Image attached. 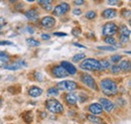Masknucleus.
Returning <instances> with one entry per match:
<instances>
[{"label":"nucleus","mask_w":131,"mask_h":124,"mask_svg":"<svg viewBox=\"0 0 131 124\" xmlns=\"http://www.w3.org/2000/svg\"><path fill=\"white\" fill-rule=\"evenodd\" d=\"M101 87L104 94L110 96V95H115L117 93L118 86L113 80L110 79H104L101 81Z\"/></svg>","instance_id":"1"},{"label":"nucleus","mask_w":131,"mask_h":124,"mask_svg":"<svg viewBox=\"0 0 131 124\" xmlns=\"http://www.w3.org/2000/svg\"><path fill=\"white\" fill-rule=\"evenodd\" d=\"M83 70H86V71H90V72H93V71H100L101 70V65L100 62L95 60V59H86L84 62L81 64L80 66Z\"/></svg>","instance_id":"2"},{"label":"nucleus","mask_w":131,"mask_h":124,"mask_svg":"<svg viewBox=\"0 0 131 124\" xmlns=\"http://www.w3.org/2000/svg\"><path fill=\"white\" fill-rule=\"evenodd\" d=\"M46 105H47V109L49 112L54 113V114H60V113H63L64 111V106L56 99H49Z\"/></svg>","instance_id":"3"},{"label":"nucleus","mask_w":131,"mask_h":124,"mask_svg":"<svg viewBox=\"0 0 131 124\" xmlns=\"http://www.w3.org/2000/svg\"><path fill=\"white\" fill-rule=\"evenodd\" d=\"M78 88V84L74 81H62L58 84V89L63 91H73Z\"/></svg>","instance_id":"4"},{"label":"nucleus","mask_w":131,"mask_h":124,"mask_svg":"<svg viewBox=\"0 0 131 124\" xmlns=\"http://www.w3.org/2000/svg\"><path fill=\"white\" fill-rule=\"evenodd\" d=\"M81 81H82L86 86H88L90 89H93V90H95V91L98 90V87H97V84H96L95 80L91 77L90 75H88V74H83L82 76H81Z\"/></svg>","instance_id":"5"},{"label":"nucleus","mask_w":131,"mask_h":124,"mask_svg":"<svg viewBox=\"0 0 131 124\" xmlns=\"http://www.w3.org/2000/svg\"><path fill=\"white\" fill-rule=\"evenodd\" d=\"M118 30V26L113 23V22H107L104 26H103V34L105 36H109V35H113Z\"/></svg>","instance_id":"6"},{"label":"nucleus","mask_w":131,"mask_h":124,"mask_svg":"<svg viewBox=\"0 0 131 124\" xmlns=\"http://www.w3.org/2000/svg\"><path fill=\"white\" fill-rule=\"evenodd\" d=\"M69 10H70V5L68 3H62V4H60V5L54 7L52 13H53V15L56 16H61L67 13Z\"/></svg>","instance_id":"7"},{"label":"nucleus","mask_w":131,"mask_h":124,"mask_svg":"<svg viewBox=\"0 0 131 124\" xmlns=\"http://www.w3.org/2000/svg\"><path fill=\"white\" fill-rule=\"evenodd\" d=\"M52 74H53L54 77H57V78H65L69 76V73L66 71L65 68H64L63 66H61V65L53 68Z\"/></svg>","instance_id":"8"},{"label":"nucleus","mask_w":131,"mask_h":124,"mask_svg":"<svg viewBox=\"0 0 131 124\" xmlns=\"http://www.w3.org/2000/svg\"><path fill=\"white\" fill-rule=\"evenodd\" d=\"M40 23H41V25H42L43 27H46V28H50V27H53V26H54V24H56V19H54L53 17H51V16H46V17H43V18L41 19Z\"/></svg>","instance_id":"9"},{"label":"nucleus","mask_w":131,"mask_h":124,"mask_svg":"<svg viewBox=\"0 0 131 124\" xmlns=\"http://www.w3.org/2000/svg\"><path fill=\"white\" fill-rule=\"evenodd\" d=\"M100 102H101L102 108L104 109V110H106L107 112H111L115 107L113 102H111L110 100H108V99H106V98H101V99H100Z\"/></svg>","instance_id":"10"},{"label":"nucleus","mask_w":131,"mask_h":124,"mask_svg":"<svg viewBox=\"0 0 131 124\" xmlns=\"http://www.w3.org/2000/svg\"><path fill=\"white\" fill-rule=\"evenodd\" d=\"M66 102L69 104V105H76L77 102L79 101V97L74 93H69L66 95L65 97Z\"/></svg>","instance_id":"11"},{"label":"nucleus","mask_w":131,"mask_h":124,"mask_svg":"<svg viewBox=\"0 0 131 124\" xmlns=\"http://www.w3.org/2000/svg\"><path fill=\"white\" fill-rule=\"evenodd\" d=\"M61 66H63V67L65 68V70L69 73V75H75V74L77 73V69H76V68L74 67V65L71 64V63L64 61V62H62Z\"/></svg>","instance_id":"12"},{"label":"nucleus","mask_w":131,"mask_h":124,"mask_svg":"<svg viewBox=\"0 0 131 124\" xmlns=\"http://www.w3.org/2000/svg\"><path fill=\"white\" fill-rule=\"evenodd\" d=\"M102 16L104 18H106V19H111V18H114V17L117 16V11L113 8H108V9L103 11Z\"/></svg>","instance_id":"13"},{"label":"nucleus","mask_w":131,"mask_h":124,"mask_svg":"<svg viewBox=\"0 0 131 124\" xmlns=\"http://www.w3.org/2000/svg\"><path fill=\"white\" fill-rule=\"evenodd\" d=\"M25 66V64L22 62H16L13 63V64H10V65H4L3 68L6 69V70H10V71H16V70H19L21 68V66Z\"/></svg>","instance_id":"14"},{"label":"nucleus","mask_w":131,"mask_h":124,"mask_svg":"<svg viewBox=\"0 0 131 124\" xmlns=\"http://www.w3.org/2000/svg\"><path fill=\"white\" fill-rule=\"evenodd\" d=\"M89 111L92 113V114H101L102 113V111H103V108H102V106L98 104V103H94V104H91L90 106H89Z\"/></svg>","instance_id":"15"},{"label":"nucleus","mask_w":131,"mask_h":124,"mask_svg":"<svg viewBox=\"0 0 131 124\" xmlns=\"http://www.w3.org/2000/svg\"><path fill=\"white\" fill-rule=\"evenodd\" d=\"M42 94V90L38 87H31L29 90H28V95L30 97L33 98H36V97H39L40 95Z\"/></svg>","instance_id":"16"},{"label":"nucleus","mask_w":131,"mask_h":124,"mask_svg":"<svg viewBox=\"0 0 131 124\" xmlns=\"http://www.w3.org/2000/svg\"><path fill=\"white\" fill-rule=\"evenodd\" d=\"M25 16L30 20H36L38 18V13L35 9H29L28 11L25 12Z\"/></svg>","instance_id":"17"},{"label":"nucleus","mask_w":131,"mask_h":124,"mask_svg":"<svg viewBox=\"0 0 131 124\" xmlns=\"http://www.w3.org/2000/svg\"><path fill=\"white\" fill-rule=\"evenodd\" d=\"M119 68H120V70H122L124 72H129L131 68L130 62L129 61H122L119 65Z\"/></svg>","instance_id":"18"},{"label":"nucleus","mask_w":131,"mask_h":124,"mask_svg":"<svg viewBox=\"0 0 131 124\" xmlns=\"http://www.w3.org/2000/svg\"><path fill=\"white\" fill-rule=\"evenodd\" d=\"M87 118H88L89 121H91L93 123H96V124L102 123V119L100 117L95 116V114H89V115H87Z\"/></svg>","instance_id":"19"},{"label":"nucleus","mask_w":131,"mask_h":124,"mask_svg":"<svg viewBox=\"0 0 131 124\" xmlns=\"http://www.w3.org/2000/svg\"><path fill=\"white\" fill-rule=\"evenodd\" d=\"M22 117H23V119H24V121H25V122H27V123H30V122H32L33 116H32V113H31L30 111H27V112L23 113Z\"/></svg>","instance_id":"20"},{"label":"nucleus","mask_w":131,"mask_h":124,"mask_svg":"<svg viewBox=\"0 0 131 124\" xmlns=\"http://www.w3.org/2000/svg\"><path fill=\"white\" fill-rule=\"evenodd\" d=\"M26 44H27L29 47H38V46L40 45V43H39L38 40L34 39V38H32V37L27 38V39H26Z\"/></svg>","instance_id":"21"},{"label":"nucleus","mask_w":131,"mask_h":124,"mask_svg":"<svg viewBox=\"0 0 131 124\" xmlns=\"http://www.w3.org/2000/svg\"><path fill=\"white\" fill-rule=\"evenodd\" d=\"M120 34L121 35H125V36H130V29L127 27V26H125V25H122L121 27H120Z\"/></svg>","instance_id":"22"},{"label":"nucleus","mask_w":131,"mask_h":124,"mask_svg":"<svg viewBox=\"0 0 131 124\" xmlns=\"http://www.w3.org/2000/svg\"><path fill=\"white\" fill-rule=\"evenodd\" d=\"M59 94H60V92H59V89L58 88H49V90H48V95L49 96H59Z\"/></svg>","instance_id":"23"},{"label":"nucleus","mask_w":131,"mask_h":124,"mask_svg":"<svg viewBox=\"0 0 131 124\" xmlns=\"http://www.w3.org/2000/svg\"><path fill=\"white\" fill-rule=\"evenodd\" d=\"M86 58V56H85V54H78V55H76L74 58H73V62L74 63H78L80 62V61H82Z\"/></svg>","instance_id":"24"},{"label":"nucleus","mask_w":131,"mask_h":124,"mask_svg":"<svg viewBox=\"0 0 131 124\" xmlns=\"http://www.w3.org/2000/svg\"><path fill=\"white\" fill-rule=\"evenodd\" d=\"M105 43L110 45V46H115L116 45V39H115L114 37H112L111 35H109V36H107L105 38Z\"/></svg>","instance_id":"25"},{"label":"nucleus","mask_w":131,"mask_h":124,"mask_svg":"<svg viewBox=\"0 0 131 124\" xmlns=\"http://www.w3.org/2000/svg\"><path fill=\"white\" fill-rule=\"evenodd\" d=\"M0 60L4 63L9 62V56L4 51H0Z\"/></svg>","instance_id":"26"},{"label":"nucleus","mask_w":131,"mask_h":124,"mask_svg":"<svg viewBox=\"0 0 131 124\" xmlns=\"http://www.w3.org/2000/svg\"><path fill=\"white\" fill-rule=\"evenodd\" d=\"M121 59H122V56H120V55H114V56L111 57V62L116 64V63L120 62Z\"/></svg>","instance_id":"27"},{"label":"nucleus","mask_w":131,"mask_h":124,"mask_svg":"<svg viewBox=\"0 0 131 124\" xmlns=\"http://www.w3.org/2000/svg\"><path fill=\"white\" fill-rule=\"evenodd\" d=\"M100 65H101V70L110 68V62H108V61H102V62H100Z\"/></svg>","instance_id":"28"},{"label":"nucleus","mask_w":131,"mask_h":124,"mask_svg":"<svg viewBox=\"0 0 131 124\" xmlns=\"http://www.w3.org/2000/svg\"><path fill=\"white\" fill-rule=\"evenodd\" d=\"M96 12L95 11H88L87 13H86V17L88 18V19H94L95 17H96Z\"/></svg>","instance_id":"29"},{"label":"nucleus","mask_w":131,"mask_h":124,"mask_svg":"<svg viewBox=\"0 0 131 124\" xmlns=\"http://www.w3.org/2000/svg\"><path fill=\"white\" fill-rule=\"evenodd\" d=\"M99 49H102V50H109V51H114L116 50V47H111V46H108V47H98Z\"/></svg>","instance_id":"30"},{"label":"nucleus","mask_w":131,"mask_h":124,"mask_svg":"<svg viewBox=\"0 0 131 124\" xmlns=\"http://www.w3.org/2000/svg\"><path fill=\"white\" fill-rule=\"evenodd\" d=\"M107 2L109 5H113V6H120L121 5V2L119 0H108Z\"/></svg>","instance_id":"31"},{"label":"nucleus","mask_w":131,"mask_h":124,"mask_svg":"<svg viewBox=\"0 0 131 124\" xmlns=\"http://www.w3.org/2000/svg\"><path fill=\"white\" fill-rule=\"evenodd\" d=\"M81 32H82V30H81V28H80V27H76V28H74V29L72 30V33H73L75 36L80 35V34H81Z\"/></svg>","instance_id":"32"},{"label":"nucleus","mask_w":131,"mask_h":124,"mask_svg":"<svg viewBox=\"0 0 131 124\" xmlns=\"http://www.w3.org/2000/svg\"><path fill=\"white\" fill-rule=\"evenodd\" d=\"M112 73L113 74H118L119 72H120V68H119V66H117V65H114L113 67H112Z\"/></svg>","instance_id":"33"},{"label":"nucleus","mask_w":131,"mask_h":124,"mask_svg":"<svg viewBox=\"0 0 131 124\" xmlns=\"http://www.w3.org/2000/svg\"><path fill=\"white\" fill-rule=\"evenodd\" d=\"M120 40H121L123 44H126V43H128L129 37H128V36H125V35H121V34H120Z\"/></svg>","instance_id":"34"},{"label":"nucleus","mask_w":131,"mask_h":124,"mask_svg":"<svg viewBox=\"0 0 131 124\" xmlns=\"http://www.w3.org/2000/svg\"><path fill=\"white\" fill-rule=\"evenodd\" d=\"M37 1H38L39 4L45 5V4H51V2H52L53 0H37Z\"/></svg>","instance_id":"35"},{"label":"nucleus","mask_w":131,"mask_h":124,"mask_svg":"<svg viewBox=\"0 0 131 124\" xmlns=\"http://www.w3.org/2000/svg\"><path fill=\"white\" fill-rule=\"evenodd\" d=\"M0 46H13V43L7 42V40H2V42H0Z\"/></svg>","instance_id":"36"},{"label":"nucleus","mask_w":131,"mask_h":124,"mask_svg":"<svg viewBox=\"0 0 131 124\" xmlns=\"http://www.w3.org/2000/svg\"><path fill=\"white\" fill-rule=\"evenodd\" d=\"M122 15L124 16V17H128V16L130 15V11L124 9V10H122Z\"/></svg>","instance_id":"37"},{"label":"nucleus","mask_w":131,"mask_h":124,"mask_svg":"<svg viewBox=\"0 0 131 124\" xmlns=\"http://www.w3.org/2000/svg\"><path fill=\"white\" fill-rule=\"evenodd\" d=\"M73 13H74L75 15H81V13H82V11H81V9H78V8H75V9L73 10Z\"/></svg>","instance_id":"38"},{"label":"nucleus","mask_w":131,"mask_h":124,"mask_svg":"<svg viewBox=\"0 0 131 124\" xmlns=\"http://www.w3.org/2000/svg\"><path fill=\"white\" fill-rule=\"evenodd\" d=\"M74 3H75V5H83L85 3V1L84 0H74Z\"/></svg>","instance_id":"39"},{"label":"nucleus","mask_w":131,"mask_h":124,"mask_svg":"<svg viewBox=\"0 0 131 124\" xmlns=\"http://www.w3.org/2000/svg\"><path fill=\"white\" fill-rule=\"evenodd\" d=\"M42 7L45 9H47V10H51L52 9V6L50 4H45V5H42Z\"/></svg>","instance_id":"40"},{"label":"nucleus","mask_w":131,"mask_h":124,"mask_svg":"<svg viewBox=\"0 0 131 124\" xmlns=\"http://www.w3.org/2000/svg\"><path fill=\"white\" fill-rule=\"evenodd\" d=\"M6 22H5V19L4 18H0V33H1V27L5 24Z\"/></svg>","instance_id":"41"},{"label":"nucleus","mask_w":131,"mask_h":124,"mask_svg":"<svg viewBox=\"0 0 131 124\" xmlns=\"http://www.w3.org/2000/svg\"><path fill=\"white\" fill-rule=\"evenodd\" d=\"M35 76H36V79H37L38 81H42V75H41L40 73H36Z\"/></svg>","instance_id":"42"},{"label":"nucleus","mask_w":131,"mask_h":124,"mask_svg":"<svg viewBox=\"0 0 131 124\" xmlns=\"http://www.w3.org/2000/svg\"><path fill=\"white\" fill-rule=\"evenodd\" d=\"M41 37H42L43 39H46V40H49V38H50V36H49V34H46V33H43V34H41Z\"/></svg>","instance_id":"43"},{"label":"nucleus","mask_w":131,"mask_h":124,"mask_svg":"<svg viewBox=\"0 0 131 124\" xmlns=\"http://www.w3.org/2000/svg\"><path fill=\"white\" fill-rule=\"evenodd\" d=\"M54 35H59V36H66L67 33L65 32H54Z\"/></svg>","instance_id":"44"},{"label":"nucleus","mask_w":131,"mask_h":124,"mask_svg":"<svg viewBox=\"0 0 131 124\" xmlns=\"http://www.w3.org/2000/svg\"><path fill=\"white\" fill-rule=\"evenodd\" d=\"M74 46H76V47H81V48H85V47H84V46H82V45H80V44H77V43H75Z\"/></svg>","instance_id":"45"},{"label":"nucleus","mask_w":131,"mask_h":124,"mask_svg":"<svg viewBox=\"0 0 131 124\" xmlns=\"http://www.w3.org/2000/svg\"><path fill=\"white\" fill-rule=\"evenodd\" d=\"M9 1H10L11 3H15V2L17 1V0H9Z\"/></svg>","instance_id":"46"},{"label":"nucleus","mask_w":131,"mask_h":124,"mask_svg":"<svg viewBox=\"0 0 131 124\" xmlns=\"http://www.w3.org/2000/svg\"><path fill=\"white\" fill-rule=\"evenodd\" d=\"M1 104H2V100H1V98H0V106H1Z\"/></svg>","instance_id":"47"},{"label":"nucleus","mask_w":131,"mask_h":124,"mask_svg":"<svg viewBox=\"0 0 131 124\" xmlns=\"http://www.w3.org/2000/svg\"><path fill=\"white\" fill-rule=\"evenodd\" d=\"M27 1H29V2H32V1H34V0H27Z\"/></svg>","instance_id":"48"},{"label":"nucleus","mask_w":131,"mask_h":124,"mask_svg":"<svg viewBox=\"0 0 131 124\" xmlns=\"http://www.w3.org/2000/svg\"><path fill=\"white\" fill-rule=\"evenodd\" d=\"M0 78H1V77H0Z\"/></svg>","instance_id":"49"}]
</instances>
